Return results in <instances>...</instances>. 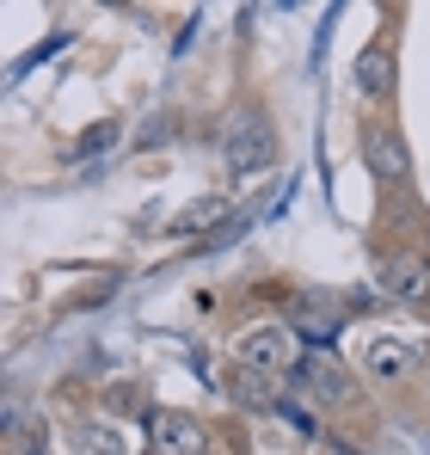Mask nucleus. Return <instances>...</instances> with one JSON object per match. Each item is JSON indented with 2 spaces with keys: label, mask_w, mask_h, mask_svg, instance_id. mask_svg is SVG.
<instances>
[{
  "label": "nucleus",
  "mask_w": 430,
  "mask_h": 455,
  "mask_svg": "<svg viewBox=\"0 0 430 455\" xmlns=\"http://www.w3.org/2000/svg\"><path fill=\"white\" fill-rule=\"evenodd\" d=\"M221 210H227V204H221V197H210V204H197V210H185V228H203L210 216H221Z\"/></svg>",
  "instance_id": "obj_9"
},
{
  "label": "nucleus",
  "mask_w": 430,
  "mask_h": 455,
  "mask_svg": "<svg viewBox=\"0 0 430 455\" xmlns=\"http://www.w3.org/2000/svg\"><path fill=\"white\" fill-rule=\"evenodd\" d=\"M387 86H394V56H387L381 44H369V50L357 56V99H362V105H375Z\"/></svg>",
  "instance_id": "obj_7"
},
{
  "label": "nucleus",
  "mask_w": 430,
  "mask_h": 455,
  "mask_svg": "<svg viewBox=\"0 0 430 455\" xmlns=\"http://www.w3.org/2000/svg\"><path fill=\"white\" fill-rule=\"evenodd\" d=\"M362 370H369V381H381V387H400V381H412L425 370V357L406 339H369L362 345Z\"/></svg>",
  "instance_id": "obj_3"
},
{
  "label": "nucleus",
  "mask_w": 430,
  "mask_h": 455,
  "mask_svg": "<svg viewBox=\"0 0 430 455\" xmlns=\"http://www.w3.org/2000/svg\"><path fill=\"white\" fill-rule=\"evenodd\" d=\"M362 154H369V172H375V179H394V185H400V179L412 172V166H406V148H400V136H387L381 124L362 130Z\"/></svg>",
  "instance_id": "obj_6"
},
{
  "label": "nucleus",
  "mask_w": 430,
  "mask_h": 455,
  "mask_svg": "<svg viewBox=\"0 0 430 455\" xmlns=\"http://www.w3.org/2000/svg\"><path fill=\"white\" fill-rule=\"evenodd\" d=\"M154 455H210V431L191 412H154Z\"/></svg>",
  "instance_id": "obj_4"
},
{
  "label": "nucleus",
  "mask_w": 430,
  "mask_h": 455,
  "mask_svg": "<svg viewBox=\"0 0 430 455\" xmlns=\"http://www.w3.org/2000/svg\"><path fill=\"white\" fill-rule=\"evenodd\" d=\"M301 357H295V332H289L283 320H259V326H246L240 339H234V370L246 381H277L289 376Z\"/></svg>",
  "instance_id": "obj_1"
},
{
  "label": "nucleus",
  "mask_w": 430,
  "mask_h": 455,
  "mask_svg": "<svg viewBox=\"0 0 430 455\" xmlns=\"http://www.w3.org/2000/svg\"><path fill=\"white\" fill-rule=\"evenodd\" d=\"M381 290L394 302H430V252H400L381 265Z\"/></svg>",
  "instance_id": "obj_5"
},
{
  "label": "nucleus",
  "mask_w": 430,
  "mask_h": 455,
  "mask_svg": "<svg viewBox=\"0 0 430 455\" xmlns=\"http://www.w3.org/2000/svg\"><path fill=\"white\" fill-rule=\"evenodd\" d=\"M271 160H277V130L265 124V111H240L221 130V166L234 179H259V172H271Z\"/></svg>",
  "instance_id": "obj_2"
},
{
  "label": "nucleus",
  "mask_w": 430,
  "mask_h": 455,
  "mask_svg": "<svg viewBox=\"0 0 430 455\" xmlns=\"http://www.w3.org/2000/svg\"><path fill=\"white\" fill-rule=\"evenodd\" d=\"M74 443H80L86 455H123V437H117L111 425H80V431H74Z\"/></svg>",
  "instance_id": "obj_8"
}]
</instances>
